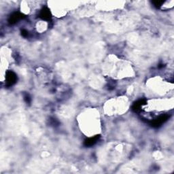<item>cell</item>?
<instances>
[{
  "label": "cell",
  "mask_w": 174,
  "mask_h": 174,
  "mask_svg": "<svg viewBox=\"0 0 174 174\" xmlns=\"http://www.w3.org/2000/svg\"><path fill=\"white\" fill-rule=\"evenodd\" d=\"M169 118V116L167 114L161 115V116H160L159 117L157 118V119L153 120L152 121L150 122V125L153 127H159L166 122Z\"/></svg>",
  "instance_id": "obj_1"
},
{
  "label": "cell",
  "mask_w": 174,
  "mask_h": 174,
  "mask_svg": "<svg viewBox=\"0 0 174 174\" xmlns=\"http://www.w3.org/2000/svg\"><path fill=\"white\" fill-rule=\"evenodd\" d=\"M17 81V75H16L15 72L12 71H9L6 73V76H5V82L8 86H11L15 85Z\"/></svg>",
  "instance_id": "obj_2"
},
{
  "label": "cell",
  "mask_w": 174,
  "mask_h": 174,
  "mask_svg": "<svg viewBox=\"0 0 174 174\" xmlns=\"http://www.w3.org/2000/svg\"><path fill=\"white\" fill-rule=\"evenodd\" d=\"M40 17L42 19H43V20H45V21L50 20V19L51 18L52 15H51V12H50V11L49 8L45 7V8L42 9V10L40 11Z\"/></svg>",
  "instance_id": "obj_3"
},
{
  "label": "cell",
  "mask_w": 174,
  "mask_h": 174,
  "mask_svg": "<svg viewBox=\"0 0 174 174\" xmlns=\"http://www.w3.org/2000/svg\"><path fill=\"white\" fill-rule=\"evenodd\" d=\"M23 17H24V15H22V14L20 12H15L10 16L8 21H9L10 23L14 24V23H16V22H18L19 20H21V19Z\"/></svg>",
  "instance_id": "obj_4"
},
{
  "label": "cell",
  "mask_w": 174,
  "mask_h": 174,
  "mask_svg": "<svg viewBox=\"0 0 174 174\" xmlns=\"http://www.w3.org/2000/svg\"><path fill=\"white\" fill-rule=\"evenodd\" d=\"M146 104V102L144 99H141L136 102L134 103L133 107H132V109L135 112H139L141 111V108H142L143 105Z\"/></svg>",
  "instance_id": "obj_5"
},
{
  "label": "cell",
  "mask_w": 174,
  "mask_h": 174,
  "mask_svg": "<svg viewBox=\"0 0 174 174\" xmlns=\"http://www.w3.org/2000/svg\"><path fill=\"white\" fill-rule=\"evenodd\" d=\"M100 138V136H95L94 137H89V138L86 139L85 141V146L86 147H90V146H92L95 145L96 143L97 142L98 140Z\"/></svg>",
  "instance_id": "obj_6"
},
{
  "label": "cell",
  "mask_w": 174,
  "mask_h": 174,
  "mask_svg": "<svg viewBox=\"0 0 174 174\" xmlns=\"http://www.w3.org/2000/svg\"><path fill=\"white\" fill-rule=\"evenodd\" d=\"M152 4L154 5V7H156L157 8H159L163 4L164 2L163 1H159V0H156V1H153L152 2Z\"/></svg>",
  "instance_id": "obj_7"
},
{
  "label": "cell",
  "mask_w": 174,
  "mask_h": 174,
  "mask_svg": "<svg viewBox=\"0 0 174 174\" xmlns=\"http://www.w3.org/2000/svg\"><path fill=\"white\" fill-rule=\"evenodd\" d=\"M21 33H22V35L23 36V37H27V36H28V32H27V31L23 29V30H22Z\"/></svg>",
  "instance_id": "obj_8"
},
{
  "label": "cell",
  "mask_w": 174,
  "mask_h": 174,
  "mask_svg": "<svg viewBox=\"0 0 174 174\" xmlns=\"http://www.w3.org/2000/svg\"><path fill=\"white\" fill-rule=\"evenodd\" d=\"M25 100L26 101V102L28 103H29L30 102H31V99H30V97L28 96V95H25Z\"/></svg>",
  "instance_id": "obj_9"
}]
</instances>
